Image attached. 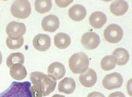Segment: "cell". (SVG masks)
Here are the masks:
<instances>
[{
	"instance_id": "obj_15",
	"label": "cell",
	"mask_w": 132,
	"mask_h": 97,
	"mask_svg": "<svg viewBox=\"0 0 132 97\" xmlns=\"http://www.w3.org/2000/svg\"><path fill=\"white\" fill-rule=\"evenodd\" d=\"M75 89H76V83L72 78H65L62 79L58 83V89L59 92L63 93L65 94H70L74 93Z\"/></svg>"
},
{
	"instance_id": "obj_30",
	"label": "cell",
	"mask_w": 132,
	"mask_h": 97,
	"mask_svg": "<svg viewBox=\"0 0 132 97\" xmlns=\"http://www.w3.org/2000/svg\"><path fill=\"white\" fill-rule=\"evenodd\" d=\"M52 97H65V96L63 95H62V94H54V95H53Z\"/></svg>"
},
{
	"instance_id": "obj_28",
	"label": "cell",
	"mask_w": 132,
	"mask_h": 97,
	"mask_svg": "<svg viewBox=\"0 0 132 97\" xmlns=\"http://www.w3.org/2000/svg\"><path fill=\"white\" fill-rule=\"evenodd\" d=\"M131 79H129L128 84H127V90H128L129 96H131Z\"/></svg>"
},
{
	"instance_id": "obj_1",
	"label": "cell",
	"mask_w": 132,
	"mask_h": 97,
	"mask_svg": "<svg viewBox=\"0 0 132 97\" xmlns=\"http://www.w3.org/2000/svg\"><path fill=\"white\" fill-rule=\"evenodd\" d=\"M30 79L42 94V96H46L55 90L57 85L56 81L53 80L48 75L40 72H33L30 73Z\"/></svg>"
},
{
	"instance_id": "obj_16",
	"label": "cell",
	"mask_w": 132,
	"mask_h": 97,
	"mask_svg": "<svg viewBox=\"0 0 132 97\" xmlns=\"http://www.w3.org/2000/svg\"><path fill=\"white\" fill-rule=\"evenodd\" d=\"M129 9V5L126 1H114L110 6V11L115 16H122L127 13Z\"/></svg>"
},
{
	"instance_id": "obj_22",
	"label": "cell",
	"mask_w": 132,
	"mask_h": 97,
	"mask_svg": "<svg viewBox=\"0 0 132 97\" xmlns=\"http://www.w3.org/2000/svg\"><path fill=\"white\" fill-rule=\"evenodd\" d=\"M24 63V56L21 52H14L10 54L7 58V66L10 68L16 64H23Z\"/></svg>"
},
{
	"instance_id": "obj_26",
	"label": "cell",
	"mask_w": 132,
	"mask_h": 97,
	"mask_svg": "<svg viewBox=\"0 0 132 97\" xmlns=\"http://www.w3.org/2000/svg\"><path fill=\"white\" fill-rule=\"evenodd\" d=\"M87 97H105V96L100 92L94 91V92H91V93H89L87 95Z\"/></svg>"
},
{
	"instance_id": "obj_9",
	"label": "cell",
	"mask_w": 132,
	"mask_h": 97,
	"mask_svg": "<svg viewBox=\"0 0 132 97\" xmlns=\"http://www.w3.org/2000/svg\"><path fill=\"white\" fill-rule=\"evenodd\" d=\"M48 76L54 81L60 80L63 78L66 73L64 65L59 62H54L49 65L47 70Z\"/></svg>"
},
{
	"instance_id": "obj_8",
	"label": "cell",
	"mask_w": 132,
	"mask_h": 97,
	"mask_svg": "<svg viewBox=\"0 0 132 97\" xmlns=\"http://www.w3.org/2000/svg\"><path fill=\"white\" fill-rule=\"evenodd\" d=\"M81 44L87 50H94L101 44L98 35L93 31H88L82 35L81 39Z\"/></svg>"
},
{
	"instance_id": "obj_18",
	"label": "cell",
	"mask_w": 132,
	"mask_h": 97,
	"mask_svg": "<svg viewBox=\"0 0 132 97\" xmlns=\"http://www.w3.org/2000/svg\"><path fill=\"white\" fill-rule=\"evenodd\" d=\"M71 43L70 36L65 33L60 32L54 36V45L60 49L68 48Z\"/></svg>"
},
{
	"instance_id": "obj_10",
	"label": "cell",
	"mask_w": 132,
	"mask_h": 97,
	"mask_svg": "<svg viewBox=\"0 0 132 97\" xmlns=\"http://www.w3.org/2000/svg\"><path fill=\"white\" fill-rule=\"evenodd\" d=\"M32 44L35 49L40 52H45L51 47V38L47 34H39L34 37Z\"/></svg>"
},
{
	"instance_id": "obj_11",
	"label": "cell",
	"mask_w": 132,
	"mask_h": 97,
	"mask_svg": "<svg viewBox=\"0 0 132 97\" xmlns=\"http://www.w3.org/2000/svg\"><path fill=\"white\" fill-rule=\"evenodd\" d=\"M41 26L45 31L54 32L60 27V20L56 15H48L42 19Z\"/></svg>"
},
{
	"instance_id": "obj_3",
	"label": "cell",
	"mask_w": 132,
	"mask_h": 97,
	"mask_svg": "<svg viewBox=\"0 0 132 97\" xmlns=\"http://www.w3.org/2000/svg\"><path fill=\"white\" fill-rule=\"evenodd\" d=\"M89 58L85 52H79L73 54L69 59V67L75 74H81L89 69Z\"/></svg>"
},
{
	"instance_id": "obj_21",
	"label": "cell",
	"mask_w": 132,
	"mask_h": 97,
	"mask_svg": "<svg viewBox=\"0 0 132 97\" xmlns=\"http://www.w3.org/2000/svg\"><path fill=\"white\" fill-rule=\"evenodd\" d=\"M36 11L40 14L48 13L52 8V2L50 0H38L35 3Z\"/></svg>"
},
{
	"instance_id": "obj_5",
	"label": "cell",
	"mask_w": 132,
	"mask_h": 97,
	"mask_svg": "<svg viewBox=\"0 0 132 97\" xmlns=\"http://www.w3.org/2000/svg\"><path fill=\"white\" fill-rule=\"evenodd\" d=\"M123 36V29L116 24H111L104 31V37L110 44H117L122 40Z\"/></svg>"
},
{
	"instance_id": "obj_23",
	"label": "cell",
	"mask_w": 132,
	"mask_h": 97,
	"mask_svg": "<svg viewBox=\"0 0 132 97\" xmlns=\"http://www.w3.org/2000/svg\"><path fill=\"white\" fill-rule=\"evenodd\" d=\"M24 44V38L21 37L19 39H12L9 37L6 39V45L9 49L15 50L18 49L23 45Z\"/></svg>"
},
{
	"instance_id": "obj_6",
	"label": "cell",
	"mask_w": 132,
	"mask_h": 97,
	"mask_svg": "<svg viewBox=\"0 0 132 97\" xmlns=\"http://www.w3.org/2000/svg\"><path fill=\"white\" fill-rule=\"evenodd\" d=\"M27 28L24 23L12 21L6 26V33L12 39H19L25 34Z\"/></svg>"
},
{
	"instance_id": "obj_20",
	"label": "cell",
	"mask_w": 132,
	"mask_h": 97,
	"mask_svg": "<svg viewBox=\"0 0 132 97\" xmlns=\"http://www.w3.org/2000/svg\"><path fill=\"white\" fill-rule=\"evenodd\" d=\"M117 65V59L113 55H107L103 57L101 60V68L104 71L113 70Z\"/></svg>"
},
{
	"instance_id": "obj_2",
	"label": "cell",
	"mask_w": 132,
	"mask_h": 97,
	"mask_svg": "<svg viewBox=\"0 0 132 97\" xmlns=\"http://www.w3.org/2000/svg\"><path fill=\"white\" fill-rule=\"evenodd\" d=\"M29 81H13L5 91L0 93V97H32Z\"/></svg>"
},
{
	"instance_id": "obj_7",
	"label": "cell",
	"mask_w": 132,
	"mask_h": 97,
	"mask_svg": "<svg viewBox=\"0 0 132 97\" xmlns=\"http://www.w3.org/2000/svg\"><path fill=\"white\" fill-rule=\"evenodd\" d=\"M123 77L118 72H113L106 75L102 79V86L108 90L119 89L123 85Z\"/></svg>"
},
{
	"instance_id": "obj_29",
	"label": "cell",
	"mask_w": 132,
	"mask_h": 97,
	"mask_svg": "<svg viewBox=\"0 0 132 97\" xmlns=\"http://www.w3.org/2000/svg\"><path fill=\"white\" fill-rule=\"evenodd\" d=\"M2 60H3V56H2V52H1V51H0V65L2 64Z\"/></svg>"
},
{
	"instance_id": "obj_4",
	"label": "cell",
	"mask_w": 132,
	"mask_h": 97,
	"mask_svg": "<svg viewBox=\"0 0 132 97\" xmlns=\"http://www.w3.org/2000/svg\"><path fill=\"white\" fill-rule=\"evenodd\" d=\"M11 13L14 17L19 19H25L31 14V5L29 1H15L11 7Z\"/></svg>"
},
{
	"instance_id": "obj_27",
	"label": "cell",
	"mask_w": 132,
	"mask_h": 97,
	"mask_svg": "<svg viewBox=\"0 0 132 97\" xmlns=\"http://www.w3.org/2000/svg\"><path fill=\"white\" fill-rule=\"evenodd\" d=\"M108 97H126V96L121 91H116V92L110 93L108 95Z\"/></svg>"
},
{
	"instance_id": "obj_12",
	"label": "cell",
	"mask_w": 132,
	"mask_h": 97,
	"mask_svg": "<svg viewBox=\"0 0 132 97\" xmlns=\"http://www.w3.org/2000/svg\"><path fill=\"white\" fill-rule=\"evenodd\" d=\"M79 81L85 87H93L97 81V75L93 69H88L85 72L81 73L79 76Z\"/></svg>"
},
{
	"instance_id": "obj_17",
	"label": "cell",
	"mask_w": 132,
	"mask_h": 97,
	"mask_svg": "<svg viewBox=\"0 0 132 97\" xmlns=\"http://www.w3.org/2000/svg\"><path fill=\"white\" fill-rule=\"evenodd\" d=\"M11 77L16 81L24 79L27 76V71L23 64H16L10 68L9 70Z\"/></svg>"
},
{
	"instance_id": "obj_14",
	"label": "cell",
	"mask_w": 132,
	"mask_h": 97,
	"mask_svg": "<svg viewBox=\"0 0 132 97\" xmlns=\"http://www.w3.org/2000/svg\"><path fill=\"white\" fill-rule=\"evenodd\" d=\"M89 22L90 25L94 28L100 29L106 23V15L101 11H95L90 15Z\"/></svg>"
},
{
	"instance_id": "obj_19",
	"label": "cell",
	"mask_w": 132,
	"mask_h": 97,
	"mask_svg": "<svg viewBox=\"0 0 132 97\" xmlns=\"http://www.w3.org/2000/svg\"><path fill=\"white\" fill-rule=\"evenodd\" d=\"M112 55L117 59V64L118 66H123L128 62L129 60V54L124 48H118L112 52Z\"/></svg>"
},
{
	"instance_id": "obj_25",
	"label": "cell",
	"mask_w": 132,
	"mask_h": 97,
	"mask_svg": "<svg viewBox=\"0 0 132 97\" xmlns=\"http://www.w3.org/2000/svg\"><path fill=\"white\" fill-rule=\"evenodd\" d=\"M30 91H31L32 97H42L40 92L36 87H34L33 85L32 86L31 85V87H30Z\"/></svg>"
},
{
	"instance_id": "obj_13",
	"label": "cell",
	"mask_w": 132,
	"mask_h": 97,
	"mask_svg": "<svg viewBox=\"0 0 132 97\" xmlns=\"http://www.w3.org/2000/svg\"><path fill=\"white\" fill-rule=\"evenodd\" d=\"M68 15L72 20L79 22L84 20L87 16V9L82 5H74L69 9Z\"/></svg>"
},
{
	"instance_id": "obj_24",
	"label": "cell",
	"mask_w": 132,
	"mask_h": 97,
	"mask_svg": "<svg viewBox=\"0 0 132 97\" xmlns=\"http://www.w3.org/2000/svg\"><path fill=\"white\" fill-rule=\"evenodd\" d=\"M55 2H56V5H57L58 7L62 8H64L68 6V5H70L71 3H73V1H57V0H56Z\"/></svg>"
}]
</instances>
